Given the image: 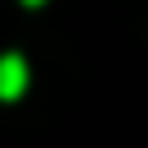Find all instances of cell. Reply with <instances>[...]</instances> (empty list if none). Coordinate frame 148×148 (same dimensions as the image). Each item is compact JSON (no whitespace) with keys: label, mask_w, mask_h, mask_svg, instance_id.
Returning a JSON list of instances; mask_svg holds the SVG:
<instances>
[{"label":"cell","mask_w":148,"mask_h":148,"mask_svg":"<svg viewBox=\"0 0 148 148\" xmlns=\"http://www.w3.org/2000/svg\"><path fill=\"white\" fill-rule=\"evenodd\" d=\"M23 5H42V0H23Z\"/></svg>","instance_id":"7a4b0ae2"},{"label":"cell","mask_w":148,"mask_h":148,"mask_svg":"<svg viewBox=\"0 0 148 148\" xmlns=\"http://www.w3.org/2000/svg\"><path fill=\"white\" fill-rule=\"evenodd\" d=\"M28 88V65H23V56H0V102H14L18 92Z\"/></svg>","instance_id":"6da1fadb"}]
</instances>
